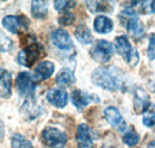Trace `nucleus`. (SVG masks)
I'll list each match as a JSON object with an SVG mask.
<instances>
[{
	"mask_svg": "<svg viewBox=\"0 0 155 148\" xmlns=\"http://www.w3.org/2000/svg\"><path fill=\"white\" fill-rule=\"evenodd\" d=\"M104 116H105L106 121H107L114 128H116V129L119 130V131H124V130H125V128H127L125 121H124V118L122 117L120 112L117 110L116 108H114V106L106 108L105 111H104Z\"/></svg>",
	"mask_w": 155,
	"mask_h": 148,
	"instance_id": "obj_10",
	"label": "nucleus"
},
{
	"mask_svg": "<svg viewBox=\"0 0 155 148\" xmlns=\"http://www.w3.org/2000/svg\"><path fill=\"white\" fill-rule=\"evenodd\" d=\"M69 5H74V2H71V1H55L54 2V6L58 11H61V10H66L67 6Z\"/></svg>",
	"mask_w": 155,
	"mask_h": 148,
	"instance_id": "obj_29",
	"label": "nucleus"
},
{
	"mask_svg": "<svg viewBox=\"0 0 155 148\" xmlns=\"http://www.w3.org/2000/svg\"><path fill=\"white\" fill-rule=\"evenodd\" d=\"M142 121L143 124L146 127H153L155 124V104H149L148 108L143 111V116H142Z\"/></svg>",
	"mask_w": 155,
	"mask_h": 148,
	"instance_id": "obj_21",
	"label": "nucleus"
},
{
	"mask_svg": "<svg viewBox=\"0 0 155 148\" xmlns=\"http://www.w3.org/2000/svg\"><path fill=\"white\" fill-rule=\"evenodd\" d=\"M123 142L129 147H134L140 142V135L136 133L135 130H129L128 133L124 134Z\"/></svg>",
	"mask_w": 155,
	"mask_h": 148,
	"instance_id": "obj_23",
	"label": "nucleus"
},
{
	"mask_svg": "<svg viewBox=\"0 0 155 148\" xmlns=\"http://www.w3.org/2000/svg\"><path fill=\"white\" fill-rule=\"evenodd\" d=\"M2 26L12 34H18L20 29H25L29 22L25 17H16V16H6L1 20Z\"/></svg>",
	"mask_w": 155,
	"mask_h": 148,
	"instance_id": "obj_9",
	"label": "nucleus"
},
{
	"mask_svg": "<svg viewBox=\"0 0 155 148\" xmlns=\"http://www.w3.org/2000/svg\"><path fill=\"white\" fill-rule=\"evenodd\" d=\"M115 47H116L118 54L123 56L124 60L130 66H135L136 63L138 62V53L136 52V49L131 45V43L129 42V39L125 36L116 37Z\"/></svg>",
	"mask_w": 155,
	"mask_h": 148,
	"instance_id": "obj_4",
	"label": "nucleus"
},
{
	"mask_svg": "<svg viewBox=\"0 0 155 148\" xmlns=\"http://www.w3.org/2000/svg\"><path fill=\"white\" fill-rule=\"evenodd\" d=\"M148 59L152 61L155 59V35L149 37V47H148Z\"/></svg>",
	"mask_w": 155,
	"mask_h": 148,
	"instance_id": "obj_27",
	"label": "nucleus"
},
{
	"mask_svg": "<svg viewBox=\"0 0 155 148\" xmlns=\"http://www.w3.org/2000/svg\"><path fill=\"white\" fill-rule=\"evenodd\" d=\"M47 100L56 108H64L68 102V94L62 89H51L47 92Z\"/></svg>",
	"mask_w": 155,
	"mask_h": 148,
	"instance_id": "obj_12",
	"label": "nucleus"
},
{
	"mask_svg": "<svg viewBox=\"0 0 155 148\" xmlns=\"http://www.w3.org/2000/svg\"><path fill=\"white\" fill-rule=\"evenodd\" d=\"M77 142L80 148H91L93 146L91 130H90V127L86 123H81L78 127Z\"/></svg>",
	"mask_w": 155,
	"mask_h": 148,
	"instance_id": "obj_13",
	"label": "nucleus"
},
{
	"mask_svg": "<svg viewBox=\"0 0 155 148\" xmlns=\"http://www.w3.org/2000/svg\"><path fill=\"white\" fill-rule=\"evenodd\" d=\"M44 143L50 148H63L67 143V136L64 133L56 128H45L42 133Z\"/></svg>",
	"mask_w": 155,
	"mask_h": 148,
	"instance_id": "obj_5",
	"label": "nucleus"
},
{
	"mask_svg": "<svg viewBox=\"0 0 155 148\" xmlns=\"http://www.w3.org/2000/svg\"><path fill=\"white\" fill-rule=\"evenodd\" d=\"M51 42L53 44L61 49V50H69L73 48V41L69 34L63 29H56L51 34Z\"/></svg>",
	"mask_w": 155,
	"mask_h": 148,
	"instance_id": "obj_8",
	"label": "nucleus"
},
{
	"mask_svg": "<svg viewBox=\"0 0 155 148\" xmlns=\"http://www.w3.org/2000/svg\"><path fill=\"white\" fill-rule=\"evenodd\" d=\"M147 148H155V141L154 142H150L149 145H148V147Z\"/></svg>",
	"mask_w": 155,
	"mask_h": 148,
	"instance_id": "obj_30",
	"label": "nucleus"
},
{
	"mask_svg": "<svg viewBox=\"0 0 155 148\" xmlns=\"http://www.w3.org/2000/svg\"><path fill=\"white\" fill-rule=\"evenodd\" d=\"M93 28L99 34H109L114 29V23L111 19L105 17V16H98L97 18L94 19Z\"/></svg>",
	"mask_w": 155,
	"mask_h": 148,
	"instance_id": "obj_15",
	"label": "nucleus"
},
{
	"mask_svg": "<svg viewBox=\"0 0 155 148\" xmlns=\"http://www.w3.org/2000/svg\"><path fill=\"white\" fill-rule=\"evenodd\" d=\"M12 92V78L6 69L0 68V97L8 98Z\"/></svg>",
	"mask_w": 155,
	"mask_h": 148,
	"instance_id": "obj_14",
	"label": "nucleus"
},
{
	"mask_svg": "<svg viewBox=\"0 0 155 148\" xmlns=\"http://www.w3.org/2000/svg\"><path fill=\"white\" fill-rule=\"evenodd\" d=\"M91 80L94 85L101 89L109 91H117L122 86L123 76L122 72L117 67H99L92 73Z\"/></svg>",
	"mask_w": 155,
	"mask_h": 148,
	"instance_id": "obj_1",
	"label": "nucleus"
},
{
	"mask_svg": "<svg viewBox=\"0 0 155 148\" xmlns=\"http://www.w3.org/2000/svg\"><path fill=\"white\" fill-rule=\"evenodd\" d=\"M58 22L62 24V25H69L74 22V16L71 13V12H66L63 16H61Z\"/></svg>",
	"mask_w": 155,
	"mask_h": 148,
	"instance_id": "obj_28",
	"label": "nucleus"
},
{
	"mask_svg": "<svg viewBox=\"0 0 155 148\" xmlns=\"http://www.w3.org/2000/svg\"><path fill=\"white\" fill-rule=\"evenodd\" d=\"M43 54V47L36 41L26 44L24 49L18 54V62L25 67H32V65L38 60Z\"/></svg>",
	"mask_w": 155,
	"mask_h": 148,
	"instance_id": "obj_3",
	"label": "nucleus"
},
{
	"mask_svg": "<svg viewBox=\"0 0 155 148\" xmlns=\"http://www.w3.org/2000/svg\"><path fill=\"white\" fill-rule=\"evenodd\" d=\"M11 148H34L32 143L23 135L15 134L11 140Z\"/></svg>",
	"mask_w": 155,
	"mask_h": 148,
	"instance_id": "obj_22",
	"label": "nucleus"
},
{
	"mask_svg": "<svg viewBox=\"0 0 155 148\" xmlns=\"http://www.w3.org/2000/svg\"><path fill=\"white\" fill-rule=\"evenodd\" d=\"M90 53L96 61L100 62V63H105L114 55V45H112V43H110L107 41L100 39L94 43V45L91 48Z\"/></svg>",
	"mask_w": 155,
	"mask_h": 148,
	"instance_id": "obj_6",
	"label": "nucleus"
},
{
	"mask_svg": "<svg viewBox=\"0 0 155 148\" xmlns=\"http://www.w3.org/2000/svg\"><path fill=\"white\" fill-rule=\"evenodd\" d=\"M55 71V66L50 61H42L35 67L34 69V80L35 81H43L51 76V74Z\"/></svg>",
	"mask_w": 155,
	"mask_h": 148,
	"instance_id": "obj_11",
	"label": "nucleus"
},
{
	"mask_svg": "<svg viewBox=\"0 0 155 148\" xmlns=\"http://www.w3.org/2000/svg\"><path fill=\"white\" fill-rule=\"evenodd\" d=\"M149 99L143 90H137L135 92V108L137 111H144L149 105Z\"/></svg>",
	"mask_w": 155,
	"mask_h": 148,
	"instance_id": "obj_20",
	"label": "nucleus"
},
{
	"mask_svg": "<svg viewBox=\"0 0 155 148\" xmlns=\"http://www.w3.org/2000/svg\"><path fill=\"white\" fill-rule=\"evenodd\" d=\"M143 12L146 13H155V1H142L140 2Z\"/></svg>",
	"mask_w": 155,
	"mask_h": 148,
	"instance_id": "obj_26",
	"label": "nucleus"
},
{
	"mask_svg": "<svg viewBox=\"0 0 155 148\" xmlns=\"http://www.w3.org/2000/svg\"><path fill=\"white\" fill-rule=\"evenodd\" d=\"M86 5L88 6L90 11L92 12H100V11H107L106 2L103 1H87Z\"/></svg>",
	"mask_w": 155,
	"mask_h": 148,
	"instance_id": "obj_25",
	"label": "nucleus"
},
{
	"mask_svg": "<svg viewBox=\"0 0 155 148\" xmlns=\"http://www.w3.org/2000/svg\"><path fill=\"white\" fill-rule=\"evenodd\" d=\"M13 47V42L8 36L0 31V53H6L11 50Z\"/></svg>",
	"mask_w": 155,
	"mask_h": 148,
	"instance_id": "obj_24",
	"label": "nucleus"
},
{
	"mask_svg": "<svg viewBox=\"0 0 155 148\" xmlns=\"http://www.w3.org/2000/svg\"><path fill=\"white\" fill-rule=\"evenodd\" d=\"M56 82L60 86H71L72 84H74L75 82V75L73 73V71H71L68 68L61 69L56 76Z\"/></svg>",
	"mask_w": 155,
	"mask_h": 148,
	"instance_id": "obj_17",
	"label": "nucleus"
},
{
	"mask_svg": "<svg viewBox=\"0 0 155 148\" xmlns=\"http://www.w3.org/2000/svg\"><path fill=\"white\" fill-rule=\"evenodd\" d=\"M31 13L35 18H44L48 13V2L47 1H32Z\"/></svg>",
	"mask_w": 155,
	"mask_h": 148,
	"instance_id": "obj_19",
	"label": "nucleus"
},
{
	"mask_svg": "<svg viewBox=\"0 0 155 148\" xmlns=\"http://www.w3.org/2000/svg\"><path fill=\"white\" fill-rule=\"evenodd\" d=\"M74 35H75L78 41L82 44H90L93 41V36H92L90 29L86 25H79L77 30H75V32H74Z\"/></svg>",
	"mask_w": 155,
	"mask_h": 148,
	"instance_id": "obj_18",
	"label": "nucleus"
},
{
	"mask_svg": "<svg viewBox=\"0 0 155 148\" xmlns=\"http://www.w3.org/2000/svg\"><path fill=\"white\" fill-rule=\"evenodd\" d=\"M71 98H72L73 104L77 106L78 109H82V108L87 106V105L91 103V100L93 99L92 96L82 92V91H80V90H74V91L72 92V94H71Z\"/></svg>",
	"mask_w": 155,
	"mask_h": 148,
	"instance_id": "obj_16",
	"label": "nucleus"
},
{
	"mask_svg": "<svg viewBox=\"0 0 155 148\" xmlns=\"http://www.w3.org/2000/svg\"><path fill=\"white\" fill-rule=\"evenodd\" d=\"M119 20L124 24L128 31L135 37H141L144 34L143 23L137 18L135 11L131 8H127L119 13Z\"/></svg>",
	"mask_w": 155,
	"mask_h": 148,
	"instance_id": "obj_2",
	"label": "nucleus"
},
{
	"mask_svg": "<svg viewBox=\"0 0 155 148\" xmlns=\"http://www.w3.org/2000/svg\"><path fill=\"white\" fill-rule=\"evenodd\" d=\"M16 87L20 96H32L36 90V84L30 74L26 72H21L17 76Z\"/></svg>",
	"mask_w": 155,
	"mask_h": 148,
	"instance_id": "obj_7",
	"label": "nucleus"
}]
</instances>
